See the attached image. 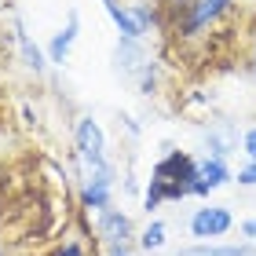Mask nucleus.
I'll list each match as a JSON object with an SVG mask.
<instances>
[{"label": "nucleus", "instance_id": "nucleus-14", "mask_svg": "<svg viewBox=\"0 0 256 256\" xmlns=\"http://www.w3.org/2000/svg\"><path fill=\"white\" fill-rule=\"evenodd\" d=\"M52 256H88V252H84V246H80V242H62V246L55 249Z\"/></svg>", "mask_w": 256, "mask_h": 256}, {"label": "nucleus", "instance_id": "nucleus-7", "mask_svg": "<svg viewBox=\"0 0 256 256\" xmlns=\"http://www.w3.org/2000/svg\"><path fill=\"white\" fill-rule=\"evenodd\" d=\"M230 180H234V176H230L227 161H220V158H205V161H198V180H194L190 194H198V198H208L216 187H227Z\"/></svg>", "mask_w": 256, "mask_h": 256}, {"label": "nucleus", "instance_id": "nucleus-8", "mask_svg": "<svg viewBox=\"0 0 256 256\" xmlns=\"http://www.w3.org/2000/svg\"><path fill=\"white\" fill-rule=\"evenodd\" d=\"M180 256H256V242H198L180 249Z\"/></svg>", "mask_w": 256, "mask_h": 256}, {"label": "nucleus", "instance_id": "nucleus-10", "mask_svg": "<svg viewBox=\"0 0 256 256\" xmlns=\"http://www.w3.org/2000/svg\"><path fill=\"white\" fill-rule=\"evenodd\" d=\"M234 132H230V124H220V128H208L205 132V146H208V158H220L227 161V154L234 150Z\"/></svg>", "mask_w": 256, "mask_h": 256}, {"label": "nucleus", "instance_id": "nucleus-1", "mask_svg": "<svg viewBox=\"0 0 256 256\" xmlns=\"http://www.w3.org/2000/svg\"><path fill=\"white\" fill-rule=\"evenodd\" d=\"M74 150L80 165V205L88 212H102L114 205V187H118V168L106 150V132L102 124L84 114L74 124Z\"/></svg>", "mask_w": 256, "mask_h": 256}, {"label": "nucleus", "instance_id": "nucleus-9", "mask_svg": "<svg viewBox=\"0 0 256 256\" xmlns=\"http://www.w3.org/2000/svg\"><path fill=\"white\" fill-rule=\"evenodd\" d=\"M15 40H18V48H22V62H26V70H33V74H44L52 62H48V55H44L37 44L30 40V33H26V26H22V18H15Z\"/></svg>", "mask_w": 256, "mask_h": 256}, {"label": "nucleus", "instance_id": "nucleus-16", "mask_svg": "<svg viewBox=\"0 0 256 256\" xmlns=\"http://www.w3.org/2000/svg\"><path fill=\"white\" fill-rule=\"evenodd\" d=\"M165 4H172V8H176V11H183V8H187V4H190V0H165Z\"/></svg>", "mask_w": 256, "mask_h": 256}, {"label": "nucleus", "instance_id": "nucleus-18", "mask_svg": "<svg viewBox=\"0 0 256 256\" xmlns=\"http://www.w3.org/2000/svg\"><path fill=\"white\" fill-rule=\"evenodd\" d=\"M0 256H4V246H0Z\"/></svg>", "mask_w": 256, "mask_h": 256}, {"label": "nucleus", "instance_id": "nucleus-3", "mask_svg": "<svg viewBox=\"0 0 256 256\" xmlns=\"http://www.w3.org/2000/svg\"><path fill=\"white\" fill-rule=\"evenodd\" d=\"M230 8H234V0H190L180 11V33L183 37H198V33L212 30Z\"/></svg>", "mask_w": 256, "mask_h": 256}, {"label": "nucleus", "instance_id": "nucleus-11", "mask_svg": "<svg viewBox=\"0 0 256 256\" xmlns=\"http://www.w3.org/2000/svg\"><path fill=\"white\" fill-rule=\"evenodd\" d=\"M165 238H168V230L161 220H150V224L139 230V249H146V252H158L161 246H165Z\"/></svg>", "mask_w": 256, "mask_h": 256}, {"label": "nucleus", "instance_id": "nucleus-5", "mask_svg": "<svg viewBox=\"0 0 256 256\" xmlns=\"http://www.w3.org/2000/svg\"><path fill=\"white\" fill-rule=\"evenodd\" d=\"M230 227H234V216H230L227 205H202L190 216V234L198 242H216V238L230 234Z\"/></svg>", "mask_w": 256, "mask_h": 256}, {"label": "nucleus", "instance_id": "nucleus-2", "mask_svg": "<svg viewBox=\"0 0 256 256\" xmlns=\"http://www.w3.org/2000/svg\"><path fill=\"white\" fill-rule=\"evenodd\" d=\"M96 234L102 242V249H106V256H132V242L139 238L132 216L118 205L96 212Z\"/></svg>", "mask_w": 256, "mask_h": 256}, {"label": "nucleus", "instance_id": "nucleus-15", "mask_svg": "<svg viewBox=\"0 0 256 256\" xmlns=\"http://www.w3.org/2000/svg\"><path fill=\"white\" fill-rule=\"evenodd\" d=\"M242 234H246V242H256V216L242 224Z\"/></svg>", "mask_w": 256, "mask_h": 256}, {"label": "nucleus", "instance_id": "nucleus-6", "mask_svg": "<svg viewBox=\"0 0 256 256\" xmlns=\"http://www.w3.org/2000/svg\"><path fill=\"white\" fill-rule=\"evenodd\" d=\"M80 37V11L70 8L66 11V22L59 26V33L48 40V62L52 66H66L70 62V52H74V44Z\"/></svg>", "mask_w": 256, "mask_h": 256}, {"label": "nucleus", "instance_id": "nucleus-13", "mask_svg": "<svg viewBox=\"0 0 256 256\" xmlns=\"http://www.w3.org/2000/svg\"><path fill=\"white\" fill-rule=\"evenodd\" d=\"M242 187H256V161H249L246 168H238V176H234Z\"/></svg>", "mask_w": 256, "mask_h": 256}, {"label": "nucleus", "instance_id": "nucleus-12", "mask_svg": "<svg viewBox=\"0 0 256 256\" xmlns=\"http://www.w3.org/2000/svg\"><path fill=\"white\" fill-rule=\"evenodd\" d=\"M242 154H246L249 161H256V124L246 128V136H242Z\"/></svg>", "mask_w": 256, "mask_h": 256}, {"label": "nucleus", "instance_id": "nucleus-17", "mask_svg": "<svg viewBox=\"0 0 256 256\" xmlns=\"http://www.w3.org/2000/svg\"><path fill=\"white\" fill-rule=\"evenodd\" d=\"M252 74H256V44H252Z\"/></svg>", "mask_w": 256, "mask_h": 256}, {"label": "nucleus", "instance_id": "nucleus-4", "mask_svg": "<svg viewBox=\"0 0 256 256\" xmlns=\"http://www.w3.org/2000/svg\"><path fill=\"white\" fill-rule=\"evenodd\" d=\"M114 62H118V74L121 77H136L139 74V92H143V96L154 92L158 80L150 77V55H146V44L143 40H118V55H114Z\"/></svg>", "mask_w": 256, "mask_h": 256}]
</instances>
